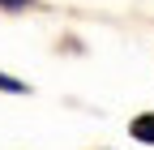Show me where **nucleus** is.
<instances>
[{
    "mask_svg": "<svg viewBox=\"0 0 154 150\" xmlns=\"http://www.w3.org/2000/svg\"><path fill=\"white\" fill-rule=\"evenodd\" d=\"M128 133L137 137V142H146V146H154V111H146V116H137L128 124Z\"/></svg>",
    "mask_w": 154,
    "mask_h": 150,
    "instance_id": "nucleus-1",
    "label": "nucleus"
},
{
    "mask_svg": "<svg viewBox=\"0 0 154 150\" xmlns=\"http://www.w3.org/2000/svg\"><path fill=\"white\" fill-rule=\"evenodd\" d=\"M0 86L13 90V95H26V86H22V82H13V77H5V73H0Z\"/></svg>",
    "mask_w": 154,
    "mask_h": 150,
    "instance_id": "nucleus-2",
    "label": "nucleus"
},
{
    "mask_svg": "<svg viewBox=\"0 0 154 150\" xmlns=\"http://www.w3.org/2000/svg\"><path fill=\"white\" fill-rule=\"evenodd\" d=\"M30 0H0V9H26Z\"/></svg>",
    "mask_w": 154,
    "mask_h": 150,
    "instance_id": "nucleus-3",
    "label": "nucleus"
}]
</instances>
